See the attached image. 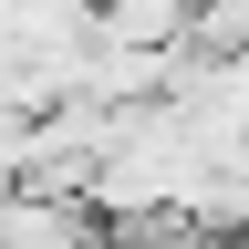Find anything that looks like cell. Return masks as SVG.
Returning <instances> with one entry per match:
<instances>
[{
    "instance_id": "cell-1",
    "label": "cell",
    "mask_w": 249,
    "mask_h": 249,
    "mask_svg": "<svg viewBox=\"0 0 249 249\" xmlns=\"http://www.w3.org/2000/svg\"><path fill=\"white\" fill-rule=\"evenodd\" d=\"M0 249H93V208L42 197V187H0Z\"/></svg>"
},
{
    "instance_id": "cell-2",
    "label": "cell",
    "mask_w": 249,
    "mask_h": 249,
    "mask_svg": "<svg viewBox=\"0 0 249 249\" xmlns=\"http://www.w3.org/2000/svg\"><path fill=\"white\" fill-rule=\"evenodd\" d=\"M31 124H42V114L0 104V187H21V177H31Z\"/></svg>"
}]
</instances>
